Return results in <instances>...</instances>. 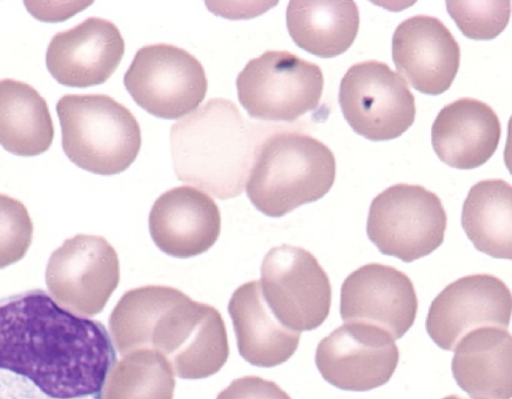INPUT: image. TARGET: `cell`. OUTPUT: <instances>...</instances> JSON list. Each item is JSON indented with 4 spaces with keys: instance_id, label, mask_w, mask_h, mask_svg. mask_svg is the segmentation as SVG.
<instances>
[{
    "instance_id": "6da1fadb",
    "label": "cell",
    "mask_w": 512,
    "mask_h": 399,
    "mask_svg": "<svg viewBox=\"0 0 512 399\" xmlns=\"http://www.w3.org/2000/svg\"><path fill=\"white\" fill-rule=\"evenodd\" d=\"M116 348L42 289L0 300V399H104Z\"/></svg>"
},
{
    "instance_id": "7a4b0ae2",
    "label": "cell",
    "mask_w": 512,
    "mask_h": 399,
    "mask_svg": "<svg viewBox=\"0 0 512 399\" xmlns=\"http://www.w3.org/2000/svg\"><path fill=\"white\" fill-rule=\"evenodd\" d=\"M110 329L121 355L157 350L183 380L219 373L229 356L219 311L172 287L147 286L127 292L112 311Z\"/></svg>"
},
{
    "instance_id": "3957f363",
    "label": "cell",
    "mask_w": 512,
    "mask_h": 399,
    "mask_svg": "<svg viewBox=\"0 0 512 399\" xmlns=\"http://www.w3.org/2000/svg\"><path fill=\"white\" fill-rule=\"evenodd\" d=\"M261 137L237 105L212 99L171 130L174 172L180 181L220 200L244 192Z\"/></svg>"
},
{
    "instance_id": "277c9868",
    "label": "cell",
    "mask_w": 512,
    "mask_h": 399,
    "mask_svg": "<svg viewBox=\"0 0 512 399\" xmlns=\"http://www.w3.org/2000/svg\"><path fill=\"white\" fill-rule=\"evenodd\" d=\"M335 178V155L328 146L306 133L279 131L256 147L246 191L259 212L278 219L322 199Z\"/></svg>"
},
{
    "instance_id": "5b68a950",
    "label": "cell",
    "mask_w": 512,
    "mask_h": 399,
    "mask_svg": "<svg viewBox=\"0 0 512 399\" xmlns=\"http://www.w3.org/2000/svg\"><path fill=\"white\" fill-rule=\"evenodd\" d=\"M63 150L74 165L98 175L126 171L140 152L141 128L127 107L105 94H67L58 101Z\"/></svg>"
},
{
    "instance_id": "8992f818",
    "label": "cell",
    "mask_w": 512,
    "mask_h": 399,
    "mask_svg": "<svg viewBox=\"0 0 512 399\" xmlns=\"http://www.w3.org/2000/svg\"><path fill=\"white\" fill-rule=\"evenodd\" d=\"M447 223L439 196L419 185L399 184L373 200L367 234L383 255L410 263L442 246Z\"/></svg>"
},
{
    "instance_id": "52a82bcc",
    "label": "cell",
    "mask_w": 512,
    "mask_h": 399,
    "mask_svg": "<svg viewBox=\"0 0 512 399\" xmlns=\"http://www.w3.org/2000/svg\"><path fill=\"white\" fill-rule=\"evenodd\" d=\"M237 87L249 117L292 123L318 108L325 77L320 66L293 53L267 51L249 60Z\"/></svg>"
},
{
    "instance_id": "ba28073f",
    "label": "cell",
    "mask_w": 512,
    "mask_h": 399,
    "mask_svg": "<svg viewBox=\"0 0 512 399\" xmlns=\"http://www.w3.org/2000/svg\"><path fill=\"white\" fill-rule=\"evenodd\" d=\"M262 296L275 319L289 330L318 329L332 308V284L308 250L282 245L269 250L261 266Z\"/></svg>"
},
{
    "instance_id": "9c48e42d",
    "label": "cell",
    "mask_w": 512,
    "mask_h": 399,
    "mask_svg": "<svg viewBox=\"0 0 512 399\" xmlns=\"http://www.w3.org/2000/svg\"><path fill=\"white\" fill-rule=\"evenodd\" d=\"M124 85L146 112L168 120L197 110L208 90L206 72L199 60L168 44L141 47L125 74Z\"/></svg>"
},
{
    "instance_id": "30bf717a",
    "label": "cell",
    "mask_w": 512,
    "mask_h": 399,
    "mask_svg": "<svg viewBox=\"0 0 512 399\" xmlns=\"http://www.w3.org/2000/svg\"><path fill=\"white\" fill-rule=\"evenodd\" d=\"M339 103L353 131L370 141L400 138L414 125L415 97L387 64H355L341 80Z\"/></svg>"
},
{
    "instance_id": "8fae6325",
    "label": "cell",
    "mask_w": 512,
    "mask_h": 399,
    "mask_svg": "<svg viewBox=\"0 0 512 399\" xmlns=\"http://www.w3.org/2000/svg\"><path fill=\"white\" fill-rule=\"evenodd\" d=\"M119 281L116 249L101 236L76 235L55 250L47 263L46 284L51 296L74 315L100 314Z\"/></svg>"
},
{
    "instance_id": "7c38bea8",
    "label": "cell",
    "mask_w": 512,
    "mask_h": 399,
    "mask_svg": "<svg viewBox=\"0 0 512 399\" xmlns=\"http://www.w3.org/2000/svg\"><path fill=\"white\" fill-rule=\"evenodd\" d=\"M400 350L386 331L361 323H345L323 338L315 363L323 380L345 391L365 392L392 380Z\"/></svg>"
},
{
    "instance_id": "4fadbf2b",
    "label": "cell",
    "mask_w": 512,
    "mask_h": 399,
    "mask_svg": "<svg viewBox=\"0 0 512 399\" xmlns=\"http://www.w3.org/2000/svg\"><path fill=\"white\" fill-rule=\"evenodd\" d=\"M512 297L498 277L476 274L450 283L431 303L426 329L436 346L454 351L464 336L478 328L510 326Z\"/></svg>"
},
{
    "instance_id": "5bb4252c",
    "label": "cell",
    "mask_w": 512,
    "mask_h": 399,
    "mask_svg": "<svg viewBox=\"0 0 512 399\" xmlns=\"http://www.w3.org/2000/svg\"><path fill=\"white\" fill-rule=\"evenodd\" d=\"M419 299L409 276L369 263L350 274L341 288V319L368 324L400 340L414 326Z\"/></svg>"
},
{
    "instance_id": "9a60e30c",
    "label": "cell",
    "mask_w": 512,
    "mask_h": 399,
    "mask_svg": "<svg viewBox=\"0 0 512 399\" xmlns=\"http://www.w3.org/2000/svg\"><path fill=\"white\" fill-rule=\"evenodd\" d=\"M125 54V42L110 20L91 17L57 33L46 52V66L60 85L92 87L106 83Z\"/></svg>"
},
{
    "instance_id": "2e32d148",
    "label": "cell",
    "mask_w": 512,
    "mask_h": 399,
    "mask_svg": "<svg viewBox=\"0 0 512 399\" xmlns=\"http://www.w3.org/2000/svg\"><path fill=\"white\" fill-rule=\"evenodd\" d=\"M393 60L415 90L440 96L447 92L461 64V49L439 18L415 16L404 20L393 36Z\"/></svg>"
},
{
    "instance_id": "e0dca14e",
    "label": "cell",
    "mask_w": 512,
    "mask_h": 399,
    "mask_svg": "<svg viewBox=\"0 0 512 399\" xmlns=\"http://www.w3.org/2000/svg\"><path fill=\"white\" fill-rule=\"evenodd\" d=\"M221 232L220 209L200 189L181 186L154 202L150 233L161 252L190 259L210 250Z\"/></svg>"
},
{
    "instance_id": "ac0fdd59",
    "label": "cell",
    "mask_w": 512,
    "mask_h": 399,
    "mask_svg": "<svg viewBox=\"0 0 512 399\" xmlns=\"http://www.w3.org/2000/svg\"><path fill=\"white\" fill-rule=\"evenodd\" d=\"M496 112L477 99L463 98L443 107L431 130V142L444 164L468 171L487 164L500 145Z\"/></svg>"
},
{
    "instance_id": "d6986e66",
    "label": "cell",
    "mask_w": 512,
    "mask_h": 399,
    "mask_svg": "<svg viewBox=\"0 0 512 399\" xmlns=\"http://www.w3.org/2000/svg\"><path fill=\"white\" fill-rule=\"evenodd\" d=\"M228 313L237 334L239 354L254 367H278L298 350L300 333L275 319L262 296L259 281L248 282L235 290Z\"/></svg>"
},
{
    "instance_id": "ffe728a7",
    "label": "cell",
    "mask_w": 512,
    "mask_h": 399,
    "mask_svg": "<svg viewBox=\"0 0 512 399\" xmlns=\"http://www.w3.org/2000/svg\"><path fill=\"white\" fill-rule=\"evenodd\" d=\"M451 370L473 399H511L512 338L507 329L483 327L458 342Z\"/></svg>"
},
{
    "instance_id": "44dd1931",
    "label": "cell",
    "mask_w": 512,
    "mask_h": 399,
    "mask_svg": "<svg viewBox=\"0 0 512 399\" xmlns=\"http://www.w3.org/2000/svg\"><path fill=\"white\" fill-rule=\"evenodd\" d=\"M286 22L294 43L323 59L346 53L360 29V11L350 0H293Z\"/></svg>"
},
{
    "instance_id": "7402d4cb",
    "label": "cell",
    "mask_w": 512,
    "mask_h": 399,
    "mask_svg": "<svg viewBox=\"0 0 512 399\" xmlns=\"http://www.w3.org/2000/svg\"><path fill=\"white\" fill-rule=\"evenodd\" d=\"M55 127L46 100L23 81L0 80V146L18 157L50 150Z\"/></svg>"
},
{
    "instance_id": "603a6c76",
    "label": "cell",
    "mask_w": 512,
    "mask_h": 399,
    "mask_svg": "<svg viewBox=\"0 0 512 399\" xmlns=\"http://www.w3.org/2000/svg\"><path fill=\"white\" fill-rule=\"evenodd\" d=\"M462 227L481 253L512 259V187L494 179L471 187L464 201Z\"/></svg>"
},
{
    "instance_id": "cb8c5ba5",
    "label": "cell",
    "mask_w": 512,
    "mask_h": 399,
    "mask_svg": "<svg viewBox=\"0 0 512 399\" xmlns=\"http://www.w3.org/2000/svg\"><path fill=\"white\" fill-rule=\"evenodd\" d=\"M174 371L153 349L132 351L114 365L107 377L104 399H173Z\"/></svg>"
},
{
    "instance_id": "d4e9b609",
    "label": "cell",
    "mask_w": 512,
    "mask_h": 399,
    "mask_svg": "<svg viewBox=\"0 0 512 399\" xmlns=\"http://www.w3.org/2000/svg\"><path fill=\"white\" fill-rule=\"evenodd\" d=\"M447 10L464 36L473 40H493L507 29L511 15L510 0L503 2H464L448 0Z\"/></svg>"
},
{
    "instance_id": "484cf974",
    "label": "cell",
    "mask_w": 512,
    "mask_h": 399,
    "mask_svg": "<svg viewBox=\"0 0 512 399\" xmlns=\"http://www.w3.org/2000/svg\"><path fill=\"white\" fill-rule=\"evenodd\" d=\"M33 223L23 202L0 194V269L15 265L29 252Z\"/></svg>"
},
{
    "instance_id": "4316f807",
    "label": "cell",
    "mask_w": 512,
    "mask_h": 399,
    "mask_svg": "<svg viewBox=\"0 0 512 399\" xmlns=\"http://www.w3.org/2000/svg\"><path fill=\"white\" fill-rule=\"evenodd\" d=\"M217 399H292L278 384L265 378L247 376L238 378L221 391Z\"/></svg>"
},
{
    "instance_id": "83f0119b",
    "label": "cell",
    "mask_w": 512,
    "mask_h": 399,
    "mask_svg": "<svg viewBox=\"0 0 512 399\" xmlns=\"http://www.w3.org/2000/svg\"><path fill=\"white\" fill-rule=\"evenodd\" d=\"M443 399H468L466 397L460 396V395H451Z\"/></svg>"
}]
</instances>
